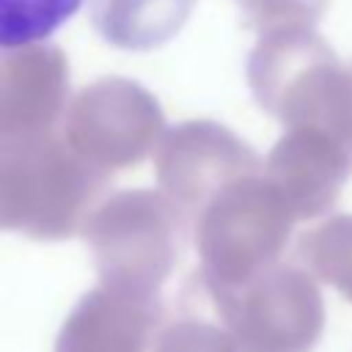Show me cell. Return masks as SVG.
Wrapping results in <instances>:
<instances>
[{"label": "cell", "instance_id": "obj_1", "mask_svg": "<svg viewBox=\"0 0 352 352\" xmlns=\"http://www.w3.org/2000/svg\"><path fill=\"white\" fill-rule=\"evenodd\" d=\"M104 190L107 173L52 132L0 143V231L72 236L85 228Z\"/></svg>", "mask_w": 352, "mask_h": 352}, {"label": "cell", "instance_id": "obj_2", "mask_svg": "<svg viewBox=\"0 0 352 352\" xmlns=\"http://www.w3.org/2000/svg\"><path fill=\"white\" fill-rule=\"evenodd\" d=\"M104 286L157 294L179 256V214L165 192L104 198L82 228Z\"/></svg>", "mask_w": 352, "mask_h": 352}, {"label": "cell", "instance_id": "obj_3", "mask_svg": "<svg viewBox=\"0 0 352 352\" xmlns=\"http://www.w3.org/2000/svg\"><path fill=\"white\" fill-rule=\"evenodd\" d=\"M63 140L94 168L140 162L162 138L157 102L135 82L102 80L80 91L63 124Z\"/></svg>", "mask_w": 352, "mask_h": 352}, {"label": "cell", "instance_id": "obj_4", "mask_svg": "<svg viewBox=\"0 0 352 352\" xmlns=\"http://www.w3.org/2000/svg\"><path fill=\"white\" fill-rule=\"evenodd\" d=\"M157 294L99 283L66 316L55 352H146L162 330Z\"/></svg>", "mask_w": 352, "mask_h": 352}, {"label": "cell", "instance_id": "obj_5", "mask_svg": "<svg viewBox=\"0 0 352 352\" xmlns=\"http://www.w3.org/2000/svg\"><path fill=\"white\" fill-rule=\"evenodd\" d=\"M63 94L66 60L55 47L0 50V143L52 132Z\"/></svg>", "mask_w": 352, "mask_h": 352}, {"label": "cell", "instance_id": "obj_6", "mask_svg": "<svg viewBox=\"0 0 352 352\" xmlns=\"http://www.w3.org/2000/svg\"><path fill=\"white\" fill-rule=\"evenodd\" d=\"M192 0H94V25L116 47L151 50L184 25Z\"/></svg>", "mask_w": 352, "mask_h": 352}, {"label": "cell", "instance_id": "obj_7", "mask_svg": "<svg viewBox=\"0 0 352 352\" xmlns=\"http://www.w3.org/2000/svg\"><path fill=\"white\" fill-rule=\"evenodd\" d=\"M80 6L82 0H0V50L38 47Z\"/></svg>", "mask_w": 352, "mask_h": 352}]
</instances>
